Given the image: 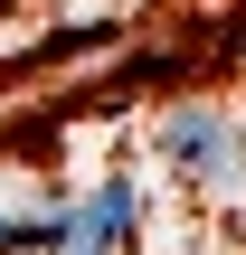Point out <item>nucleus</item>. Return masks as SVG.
<instances>
[{"label":"nucleus","mask_w":246,"mask_h":255,"mask_svg":"<svg viewBox=\"0 0 246 255\" xmlns=\"http://www.w3.org/2000/svg\"><path fill=\"white\" fill-rule=\"evenodd\" d=\"M152 151H161V170L180 180V189H199V199H246V123L228 104H171L161 123H152Z\"/></svg>","instance_id":"1"}]
</instances>
